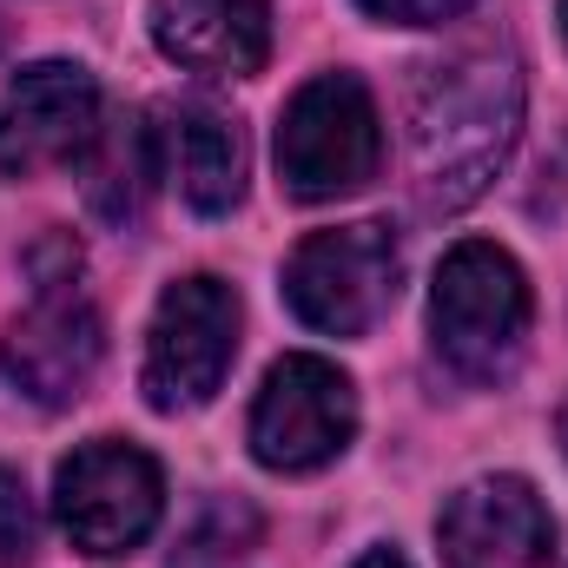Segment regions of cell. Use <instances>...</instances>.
<instances>
[{
    "label": "cell",
    "mask_w": 568,
    "mask_h": 568,
    "mask_svg": "<svg viewBox=\"0 0 568 568\" xmlns=\"http://www.w3.org/2000/svg\"><path fill=\"white\" fill-rule=\"evenodd\" d=\"M351 429H357V390L337 364H324V357L272 364V377L252 404V456L265 469H284V476L324 469L331 456H344Z\"/></svg>",
    "instance_id": "52a82bcc"
},
{
    "label": "cell",
    "mask_w": 568,
    "mask_h": 568,
    "mask_svg": "<svg viewBox=\"0 0 568 568\" xmlns=\"http://www.w3.org/2000/svg\"><path fill=\"white\" fill-rule=\"evenodd\" d=\"M377 159H384V133L357 73H317L311 87H297L278 126V179L291 199L304 205L344 199L377 172Z\"/></svg>",
    "instance_id": "3957f363"
},
{
    "label": "cell",
    "mask_w": 568,
    "mask_h": 568,
    "mask_svg": "<svg viewBox=\"0 0 568 568\" xmlns=\"http://www.w3.org/2000/svg\"><path fill=\"white\" fill-rule=\"evenodd\" d=\"M93 133H100V87L87 67L40 60L0 93V172L7 179L80 165Z\"/></svg>",
    "instance_id": "9c48e42d"
},
{
    "label": "cell",
    "mask_w": 568,
    "mask_h": 568,
    "mask_svg": "<svg viewBox=\"0 0 568 568\" xmlns=\"http://www.w3.org/2000/svg\"><path fill=\"white\" fill-rule=\"evenodd\" d=\"M436 542L449 568H562L556 523L523 476H483L456 489L436 516Z\"/></svg>",
    "instance_id": "30bf717a"
},
{
    "label": "cell",
    "mask_w": 568,
    "mask_h": 568,
    "mask_svg": "<svg viewBox=\"0 0 568 568\" xmlns=\"http://www.w3.org/2000/svg\"><path fill=\"white\" fill-rule=\"evenodd\" d=\"M357 568H410V562H404L397 549H371V556H364V562H357Z\"/></svg>",
    "instance_id": "e0dca14e"
},
{
    "label": "cell",
    "mask_w": 568,
    "mask_h": 568,
    "mask_svg": "<svg viewBox=\"0 0 568 568\" xmlns=\"http://www.w3.org/2000/svg\"><path fill=\"white\" fill-rule=\"evenodd\" d=\"M562 33H568V0H562Z\"/></svg>",
    "instance_id": "d6986e66"
},
{
    "label": "cell",
    "mask_w": 568,
    "mask_h": 568,
    "mask_svg": "<svg viewBox=\"0 0 568 568\" xmlns=\"http://www.w3.org/2000/svg\"><path fill=\"white\" fill-rule=\"evenodd\" d=\"M100 311L80 297V284H33V304L27 317L7 324L0 337V371L20 397L47 404V410H67L87 397L93 371H100Z\"/></svg>",
    "instance_id": "ba28073f"
},
{
    "label": "cell",
    "mask_w": 568,
    "mask_h": 568,
    "mask_svg": "<svg viewBox=\"0 0 568 568\" xmlns=\"http://www.w3.org/2000/svg\"><path fill=\"white\" fill-rule=\"evenodd\" d=\"M429 337H436V357L469 377V384H496L516 371L523 357V337H529V284L523 265L503 252V245H456L436 272L429 291Z\"/></svg>",
    "instance_id": "7a4b0ae2"
},
{
    "label": "cell",
    "mask_w": 568,
    "mask_h": 568,
    "mask_svg": "<svg viewBox=\"0 0 568 568\" xmlns=\"http://www.w3.org/2000/svg\"><path fill=\"white\" fill-rule=\"evenodd\" d=\"M258 542V516L245 509V503H219L192 536H185V568H205L219 562V556H239V549H252Z\"/></svg>",
    "instance_id": "5bb4252c"
},
{
    "label": "cell",
    "mask_w": 568,
    "mask_h": 568,
    "mask_svg": "<svg viewBox=\"0 0 568 568\" xmlns=\"http://www.w3.org/2000/svg\"><path fill=\"white\" fill-rule=\"evenodd\" d=\"M60 529L73 536V549L87 556H126L140 549L159 523V503H165V483H159V463L133 449V443H87L60 463Z\"/></svg>",
    "instance_id": "8992f818"
},
{
    "label": "cell",
    "mask_w": 568,
    "mask_h": 568,
    "mask_svg": "<svg viewBox=\"0 0 568 568\" xmlns=\"http://www.w3.org/2000/svg\"><path fill=\"white\" fill-rule=\"evenodd\" d=\"M357 7L371 20H390V27H436V20H456L476 0H357Z\"/></svg>",
    "instance_id": "2e32d148"
},
{
    "label": "cell",
    "mask_w": 568,
    "mask_h": 568,
    "mask_svg": "<svg viewBox=\"0 0 568 568\" xmlns=\"http://www.w3.org/2000/svg\"><path fill=\"white\" fill-rule=\"evenodd\" d=\"M152 40L192 73H258L272 53V0H152Z\"/></svg>",
    "instance_id": "8fae6325"
},
{
    "label": "cell",
    "mask_w": 568,
    "mask_h": 568,
    "mask_svg": "<svg viewBox=\"0 0 568 568\" xmlns=\"http://www.w3.org/2000/svg\"><path fill=\"white\" fill-rule=\"evenodd\" d=\"M556 436H562V456H568V404H562V417H556Z\"/></svg>",
    "instance_id": "ac0fdd59"
},
{
    "label": "cell",
    "mask_w": 568,
    "mask_h": 568,
    "mask_svg": "<svg viewBox=\"0 0 568 568\" xmlns=\"http://www.w3.org/2000/svg\"><path fill=\"white\" fill-rule=\"evenodd\" d=\"M80 172H87V205H93L106 225L140 219L152 179H165V172H159V140H152V126H145L140 113L100 120V133H93V145H87Z\"/></svg>",
    "instance_id": "4fadbf2b"
},
{
    "label": "cell",
    "mask_w": 568,
    "mask_h": 568,
    "mask_svg": "<svg viewBox=\"0 0 568 568\" xmlns=\"http://www.w3.org/2000/svg\"><path fill=\"white\" fill-rule=\"evenodd\" d=\"M152 140H159V172L179 185L192 212L219 219L245 199V133L219 106H199V100L159 106Z\"/></svg>",
    "instance_id": "7c38bea8"
},
{
    "label": "cell",
    "mask_w": 568,
    "mask_h": 568,
    "mask_svg": "<svg viewBox=\"0 0 568 568\" xmlns=\"http://www.w3.org/2000/svg\"><path fill=\"white\" fill-rule=\"evenodd\" d=\"M397 278H404L397 232L364 219V225H337V232L304 239L284 265V297L311 331L364 337L397 304Z\"/></svg>",
    "instance_id": "277c9868"
},
{
    "label": "cell",
    "mask_w": 568,
    "mask_h": 568,
    "mask_svg": "<svg viewBox=\"0 0 568 568\" xmlns=\"http://www.w3.org/2000/svg\"><path fill=\"white\" fill-rule=\"evenodd\" d=\"M40 549V516H33V496L13 469H0V568L33 562Z\"/></svg>",
    "instance_id": "9a60e30c"
},
{
    "label": "cell",
    "mask_w": 568,
    "mask_h": 568,
    "mask_svg": "<svg viewBox=\"0 0 568 568\" xmlns=\"http://www.w3.org/2000/svg\"><path fill=\"white\" fill-rule=\"evenodd\" d=\"M523 133V60L509 33H476L424 60L410 93V179L424 212H463L489 192Z\"/></svg>",
    "instance_id": "6da1fadb"
},
{
    "label": "cell",
    "mask_w": 568,
    "mask_h": 568,
    "mask_svg": "<svg viewBox=\"0 0 568 568\" xmlns=\"http://www.w3.org/2000/svg\"><path fill=\"white\" fill-rule=\"evenodd\" d=\"M239 357V297L225 278H179L145 337V404L152 410H199Z\"/></svg>",
    "instance_id": "5b68a950"
}]
</instances>
